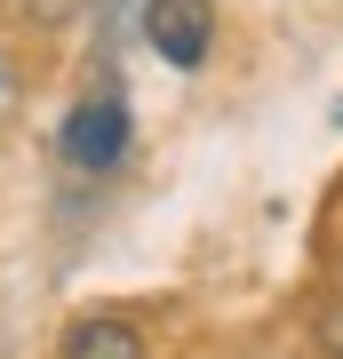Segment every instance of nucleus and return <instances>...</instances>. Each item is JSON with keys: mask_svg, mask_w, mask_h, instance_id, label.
Instances as JSON below:
<instances>
[{"mask_svg": "<svg viewBox=\"0 0 343 359\" xmlns=\"http://www.w3.org/2000/svg\"><path fill=\"white\" fill-rule=\"evenodd\" d=\"M128 136H136L128 96L120 88H96V96H80L72 112H64L56 152H64V168H80V176H112V168L128 160Z\"/></svg>", "mask_w": 343, "mask_h": 359, "instance_id": "f257e3e1", "label": "nucleus"}, {"mask_svg": "<svg viewBox=\"0 0 343 359\" xmlns=\"http://www.w3.org/2000/svg\"><path fill=\"white\" fill-rule=\"evenodd\" d=\"M144 40L168 72H200L216 56V0H144Z\"/></svg>", "mask_w": 343, "mask_h": 359, "instance_id": "f03ea898", "label": "nucleus"}, {"mask_svg": "<svg viewBox=\"0 0 343 359\" xmlns=\"http://www.w3.org/2000/svg\"><path fill=\"white\" fill-rule=\"evenodd\" d=\"M56 359H144V327L120 320V311H88V320L64 327V351Z\"/></svg>", "mask_w": 343, "mask_h": 359, "instance_id": "7ed1b4c3", "label": "nucleus"}, {"mask_svg": "<svg viewBox=\"0 0 343 359\" xmlns=\"http://www.w3.org/2000/svg\"><path fill=\"white\" fill-rule=\"evenodd\" d=\"M8 112H16V56L0 48V120H8Z\"/></svg>", "mask_w": 343, "mask_h": 359, "instance_id": "20e7f679", "label": "nucleus"}, {"mask_svg": "<svg viewBox=\"0 0 343 359\" xmlns=\"http://www.w3.org/2000/svg\"><path fill=\"white\" fill-rule=\"evenodd\" d=\"M319 344H328V351L343 359V304H328V320H319Z\"/></svg>", "mask_w": 343, "mask_h": 359, "instance_id": "39448f33", "label": "nucleus"}, {"mask_svg": "<svg viewBox=\"0 0 343 359\" xmlns=\"http://www.w3.org/2000/svg\"><path fill=\"white\" fill-rule=\"evenodd\" d=\"M335 128H343V104H335Z\"/></svg>", "mask_w": 343, "mask_h": 359, "instance_id": "423d86ee", "label": "nucleus"}]
</instances>
